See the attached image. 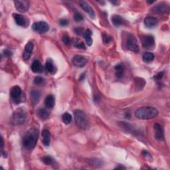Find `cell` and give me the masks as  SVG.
I'll return each mask as SVG.
<instances>
[{"label":"cell","instance_id":"cell-1","mask_svg":"<svg viewBox=\"0 0 170 170\" xmlns=\"http://www.w3.org/2000/svg\"><path fill=\"white\" fill-rule=\"evenodd\" d=\"M39 132L36 128H32L25 134L23 139V146L25 149H32L37 144Z\"/></svg>","mask_w":170,"mask_h":170},{"label":"cell","instance_id":"cell-2","mask_svg":"<svg viewBox=\"0 0 170 170\" xmlns=\"http://www.w3.org/2000/svg\"><path fill=\"white\" fill-rule=\"evenodd\" d=\"M158 110L152 106H143L139 108L135 112V116L140 120H149L157 117Z\"/></svg>","mask_w":170,"mask_h":170},{"label":"cell","instance_id":"cell-3","mask_svg":"<svg viewBox=\"0 0 170 170\" xmlns=\"http://www.w3.org/2000/svg\"><path fill=\"white\" fill-rule=\"evenodd\" d=\"M74 115L77 127L81 130H86L89 126V119L86 114L81 110H76L74 112Z\"/></svg>","mask_w":170,"mask_h":170},{"label":"cell","instance_id":"cell-4","mask_svg":"<svg viewBox=\"0 0 170 170\" xmlns=\"http://www.w3.org/2000/svg\"><path fill=\"white\" fill-rule=\"evenodd\" d=\"M27 118V114L26 111L23 108H18L14 111L12 116V122L15 125L23 124Z\"/></svg>","mask_w":170,"mask_h":170},{"label":"cell","instance_id":"cell-5","mask_svg":"<svg viewBox=\"0 0 170 170\" xmlns=\"http://www.w3.org/2000/svg\"><path fill=\"white\" fill-rule=\"evenodd\" d=\"M126 46L129 51L134 52H138L140 51L139 46L137 44V40L132 34L128 33L126 40Z\"/></svg>","mask_w":170,"mask_h":170},{"label":"cell","instance_id":"cell-6","mask_svg":"<svg viewBox=\"0 0 170 170\" xmlns=\"http://www.w3.org/2000/svg\"><path fill=\"white\" fill-rule=\"evenodd\" d=\"M11 97L12 98L14 103L19 104L22 101V90L21 88L18 86H15L11 89L10 91Z\"/></svg>","mask_w":170,"mask_h":170},{"label":"cell","instance_id":"cell-7","mask_svg":"<svg viewBox=\"0 0 170 170\" xmlns=\"http://www.w3.org/2000/svg\"><path fill=\"white\" fill-rule=\"evenodd\" d=\"M142 47L146 49H152L155 47L154 37L151 35H146L141 37Z\"/></svg>","mask_w":170,"mask_h":170},{"label":"cell","instance_id":"cell-8","mask_svg":"<svg viewBox=\"0 0 170 170\" xmlns=\"http://www.w3.org/2000/svg\"><path fill=\"white\" fill-rule=\"evenodd\" d=\"M169 5L166 2H161L158 4L151 9L152 12L154 13H165L169 12Z\"/></svg>","mask_w":170,"mask_h":170},{"label":"cell","instance_id":"cell-9","mask_svg":"<svg viewBox=\"0 0 170 170\" xmlns=\"http://www.w3.org/2000/svg\"><path fill=\"white\" fill-rule=\"evenodd\" d=\"M33 30L40 33H44L49 30V25L45 21H39L34 23L32 25Z\"/></svg>","mask_w":170,"mask_h":170},{"label":"cell","instance_id":"cell-10","mask_svg":"<svg viewBox=\"0 0 170 170\" xmlns=\"http://www.w3.org/2000/svg\"><path fill=\"white\" fill-rule=\"evenodd\" d=\"M14 4L16 10L21 13H25L29 10V4L27 1H24V0L19 1V0H17V1H14Z\"/></svg>","mask_w":170,"mask_h":170},{"label":"cell","instance_id":"cell-11","mask_svg":"<svg viewBox=\"0 0 170 170\" xmlns=\"http://www.w3.org/2000/svg\"><path fill=\"white\" fill-rule=\"evenodd\" d=\"M13 18L16 21V23L19 26H21V27H27L29 25V20L27 19V18H26L22 15L20 14H17V13H14L13 15Z\"/></svg>","mask_w":170,"mask_h":170},{"label":"cell","instance_id":"cell-12","mask_svg":"<svg viewBox=\"0 0 170 170\" xmlns=\"http://www.w3.org/2000/svg\"><path fill=\"white\" fill-rule=\"evenodd\" d=\"M154 128L155 130V137L159 142H162L164 140V134L163 128L162 126L156 123L154 125Z\"/></svg>","mask_w":170,"mask_h":170},{"label":"cell","instance_id":"cell-13","mask_svg":"<svg viewBox=\"0 0 170 170\" xmlns=\"http://www.w3.org/2000/svg\"><path fill=\"white\" fill-rule=\"evenodd\" d=\"M72 64L77 67H83L86 65L88 60L86 57L82 55H76L72 58Z\"/></svg>","mask_w":170,"mask_h":170},{"label":"cell","instance_id":"cell-14","mask_svg":"<svg viewBox=\"0 0 170 170\" xmlns=\"http://www.w3.org/2000/svg\"><path fill=\"white\" fill-rule=\"evenodd\" d=\"M79 5L81 7V8L83 9L84 11H86V12L89 15L90 17H94L95 16V11H94L93 9L91 7V6L88 4L86 1H79Z\"/></svg>","mask_w":170,"mask_h":170},{"label":"cell","instance_id":"cell-15","mask_svg":"<svg viewBox=\"0 0 170 170\" xmlns=\"http://www.w3.org/2000/svg\"><path fill=\"white\" fill-rule=\"evenodd\" d=\"M33 47H34V45L32 42H29L27 45H25L24 52H23V56L24 60L27 61L29 59V58H30L32 51H33Z\"/></svg>","mask_w":170,"mask_h":170},{"label":"cell","instance_id":"cell-16","mask_svg":"<svg viewBox=\"0 0 170 170\" xmlns=\"http://www.w3.org/2000/svg\"><path fill=\"white\" fill-rule=\"evenodd\" d=\"M158 20L156 17H147L144 19V24L148 28H153L157 26Z\"/></svg>","mask_w":170,"mask_h":170},{"label":"cell","instance_id":"cell-17","mask_svg":"<svg viewBox=\"0 0 170 170\" xmlns=\"http://www.w3.org/2000/svg\"><path fill=\"white\" fill-rule=\"evenodd\" d=\"M31 71L35 73H41L43 71V67L39 61H34L31 67Z\"/></svg>","mask_w":170,"mask_h":170},{"label":"cell","instance_id":"cell-18","mask_svg":"<svg viewBox=\"0 0 170 170\" xmlns=\"http://www.w3.org/2000/svg\"><path fill=\"white\" fill-rule=\"evenodd\" d=\"M111 19H112L113 25L116 27H118L120 26L124 25L125 22L124 19L120 16H118V15H114Z\"/></svg>","mask_w":170,"mask_h":170},{"label":"cell","instance_id":"cell-19","mask_svg":"<svg viewBox=\"0 0 170 170\" xmlns=\"http://www.w3.org/2000/svg\"><path fill=\"white\" fill-rule=\"evenodd\" d=\"M41 98V93L38 90H32L30 93V98L32 104L33 105L37 104L39 102Z\"/></svg>","mask_w":170,"mask_h":170},{"label":"cell","instance_id":"cell-20","mask_svg":"<svg viewBox=\"0 0 170 170\" xmlns=\"http://www.w3.org/2000/svg\"><path fill=\"white\" fill-rule=\"evenodd\" d=\"M43 143L45 146H49L51 143V134L47 130H43L42 131Z\"/></svg>","mask_w":170,"mask_h":170},{"label":"cell","instance_id":"cell-21","mask_svg":"<svg viewBox=\"0 0 170 170\" xmlns=\"http://www.w3.org/2000/svg\"><path fill=\"white\" fill-rule=\"evenodd\" d=\"M37 115L39 118L42 120H45L48 119L50 116V113L48 110H47L45 108H41L39 109L37 112Z\"/></svg>","mask_w":170,"mask_h":170},{"label":"cell","instance_id":"cell-22","mask_svg":"<svg viewBox=\"0 0 170 170\" xmlns=\"http://www.w3.org/2000/svg\"><path fill=\"white\" fill-rule=\"evenodd\" d=\"M55 97L52 95H48L47 96L45 101V104L47 108H52L55 106Z\"/></svg>","mask_w":170,"mask_h":170},{"label":"cell","instance_id":"cell-23","mask_svg":"<svg viewBox=\"0 0 170 170\" xmlns=\"http://www.w3.org/2000/svg\"><path fill=\"white\" fill-rule=\"evenodd\" d=\"M92 31L90 29H86V31H84L83 33V37L84 39L86 40V44L89 46H91L92 44Z\"/></svg>","mask_w":170,"mask_h":170},{"label":"cell","instance_id":"cell-24","mask_svg":"<svg viewBox=\"0 0 170 170\" xmlns=\"http://www.w3.org/2000/svg\"><path fill=\"white\" fill-rule=\"evenodd\" d=\"M115 71H116V76L117 78H120L123 77L124 74V67L122 64H118L115 66Z\"/></svg>","mask_w":170,"mask_h":170},{"label":"cell","instance_id":"cell-25","mask_svg":"<svg viewBox=\"0 0 170 170\" xmlns=\"http://www.w3.org/2000/svg\"><path fill=\"white\" fill-rule=\"evenodd\" d=\"M143 61L146 63H151L154 59V55L150 52H146L142 56Z\"/></svg>","mask_w":170,"mask_h":170},{"label":"cell","instance_id":"cell-26","mask_svg":"<svg viewBox=\"0 0 170 170\" xmlns=\"http://www.w3.org/2000/svg\"><path fill=\"white\" fill-rule=\"evenodd\" d=\"M146 82L144 79L142 78H135V85H136V90H141L144 87Z\"/></svg>","mask_w":170,"mask_h":170},{"label":"cell","instance_id":"cell-27","mask_svg":"<svg viewBox=\"0 0 170 170\" xmlns=\"http://www.w3.org/2000/svg\"><path fill=\"white\" fill-rule=\"evenodd\" d=\"M45 69L49 72L54 74L56 72V67L51 61H47L45 64Z\"/></svg>","mask_w":170,"mask_h":170},{"label":"cell","instance_id":"cell-28","mask_svg":"<svg viewBox=\"0 0 170 170\" xmlns=\"http://www.w3.org/2000/svg\"><path fill=\"white\" fill-rule=\"evenodd\" d=\"M62 120H63V122L64 123V124H69L70 123L72 122V118L71 115L69 113H64L63 116H62Z\"/></svg>","mask_w":170,"mask_h":170},{"label":"cell","instance_id":"cell-29","mask_svg":"<svg viewBox=\"0 0 170 170\" xmlns=\"http://www.w3.org/2000/svg\"><path fill=\"white\" fill-rule=\"evenodd\" d=\"M42 161L43 162V163L46 164V165H52V163H53V160L51 157H50L49 156H44L42 158Z\"/></svg>","mask_w":170,"mask_h":170},{"label":"cell","instance_id":"cell-30","mask_svg":"<svg viewBox=\"0 0 170 170\" xmlns=\"http://www.w3.org/2000/svg\"><path fill=\"white\" fill-rule=\"evenodd\" d=\"M83 15L81 14L80 13H78V11H75L74 13V19L77 22H80L82 21L83 20Z\"/></svg>","mask_w":170,"mask_h":170},{"label":"cell","instance_id":"cell-31","mask_svg":"<svg viewBox=\"0 0 170 170\" xmlns=\"http://www.w3.org/2000/svg\"><path fill=\"white\" fill-rule=\"evenodd\" d=\"M62 41H63V42L67 45H71L72 43L71 39H70V37L68 35H63L62 38Z\"/></svg>","mask_w":170,"mask_h":170},{"label":"cell","instance_id":"cell-32","mask_svg":"<svg viewBox=\"0 0 170 170\" xmlns=\"http://www.w3.org/2000/svg\"><path fill=\"white\" fill-rule=\"evenodd\" d=\"M34 83L37 85L42 84L44 83V78H42L41 77H39V76H38V77H36L35 78Z\"/></svg>","mask_w":170,"mask_h":170},{"label":"cell","instance_id":"cell-33","mask_svg":"<svg viewBox=\"0 0 170 170\" xmlns=\"http://www.w3.org/2000/svg\"><path fill=\"white\" fill-rule=\"evenodd\" d=\"M74 45L75 47H77L78 49H86V47H85L84 44L83 42H79V41H75L74 43Z\"/></svg>","mask_w":170,"mask_h":170},{"label":"cell","instance_id":"cell-34","mask_svg":"<svg viewBox=\"0 0 170 170\" xmlns=\"http://www.w3.org/2000/svg\"><path fill=\"white\" fill-rule=\"evenodd\" d=\"M112 41V38H111L110 36L108 35H104L103 36V42L105 44H108L111 42Z\"/></svg>","mask_w":170,"mask_h":170},{"label":"cell","instance_id":"cell-35","mask_svg":"<svg viewBox=\"0 0 170 170\" xmlns=\"http://www.w3.org/2000/svg\"><path fill=\"white\" fill-rule=\"evenodd\" d=\"M75 32L76 34L78 35H83L84 31L83 28L78 27V28L75 29Z\"/></svg>","mask_w":170,"mask_h":170},{"label":"cell","instance_id":"cell-36","mask_svg":"<svg viewBox=\"0 0 170 170\" xmlns=\"http://www.w3.org/2000/svg\"><path fill=\"white\" fill-rule=\"evenodd\" d=\"M68 23H69L68 20H67L65 19H62L59 21V24L61 26H63V27H65V26L68 25Z\"/></svg>","mask_w":170,"mask_h":170},{"label":"cell","instance_id":"cell-37","mask_svg":"<svg viewBox=\"0 0 170 170\" xmlns=\"http://www.w3.org/2000/svg\"><path fill=\"white\" fill-rule=\"evenodd\" d=\"M163 76V72H160L158 73V74H157L156 76H155L154 78L156 79V81H160L161 79L162 78Z\"/></svg>","mask_w":170,"mask_h":170},{"label":"cell","instance_id":"cell-38","mask_svg":"<svg viewBox=\"0 0 170 170\" xmlns=\"http://www.w3.org/2000/svg\"><path fill=\"white\" fill-rule=\"evenodd\" d=\"M4 53L5 55V56H6V57H11V56H12V52H11V51H10V50H8V49H5L4 50Z\"/></svg>","mask_w":170,"mask_h":170},{"label":"cell","instance_id":"cell-39","mask_svg":"<svg viewBox=\"0 0 170 170\" xmlns=\"http://www.w3.org/2000/svg\"><path fill=\"white\" fill-rule=\"evenodd\" d=\"M111 4L114 5H118L120 4V1H110Z\"/></svg>","mask_w":170,"mask_h":170},{"label":"cell","instance_id":"cell-40","mask_svg":"<svg viewBox=\"0 0 170 170\" xmlns=\"http://www.w3.org/2000/svg\"><path fill=\"white\" fill-rule=\"evenodd\" d=\"M84 77H85V75H84V73H83V74H82V75H81V77H80V78H79V80H80V81H83V79L84 78Z\"/></svg>","mask_w":170,"mask_h":170},{"label":"cell","instance_id":"cell-41","mask_svg":"<svg viewBox=\"0 0 170 170\" xmlns=\"http://www.w3.org/2000/svg\"><path fill=\"white\" fill-rule=\"evenodd\" d=\"M126 169L124 167H123V166H118V167H116V168H115V169Z\"/></svg>","mask_w":170,"mask_h":170},{"label":"cell","instance_id":"cell-42","mask_svg":"<svg viewBox=\"0 0 170 170\" xmlns=\"http://www.w3.org/2000/svg\"><path fill=\"white\" fill-rule=\"evenodd\" d=\"M125 116L126 117V118H130V112H126V115Z\"/></svg>","mask_w":170,"mask_h":170},{"label":"cell","instance_id":"cell-43","mask_svg":"<svg viewBox=\"0 0 170 170\" xmlns=\"http://www.w3.org/2000/svg\"><path fill=\"white\" fill-rule=\"evenodd\" d=\"M2 155H3V156H4V157H7V154H6V152H2Z\"/></svg>","mask_w":170,"mask_h":170},{"label":"cell","instance_id":"cell-44","mask_svg":"<svg viewBox=\"0 0 170 170\" xmlns=\"http://www.w3.org/2000/svg\"><path fill=\"white\" fill-rule=\"evenodd\" d=\"M1 148H3V147H4V140H3L2 137L1 138Z\"/></svg>","mask_w":170,"mask_h":170}]
</instances>
